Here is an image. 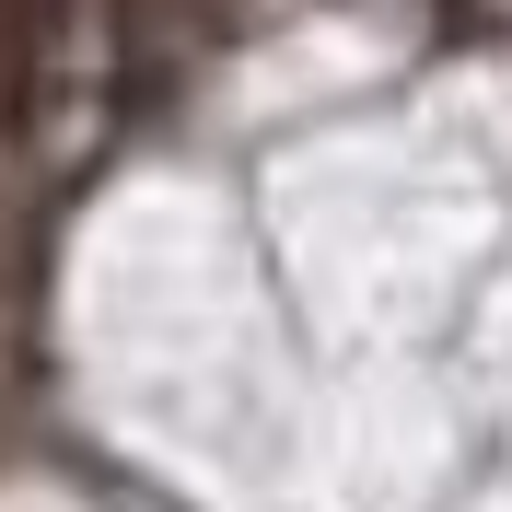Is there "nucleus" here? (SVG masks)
Segmentation results:
<instances>
[{
  "mask_svg": "<svg viewBox=\"0 0 512 512\" xmlns=\"http://www.w3.org/2000/svg\"><path fill=\"white\" fill-rule=\"evenodd\" d=\"M47 70H59L47 0H0V128L12 140H35V117H47Z\"/></svg>",
  "mask_w": 512,
  "mask_h": 512,
  "instance_id": "obj_1",
  "label": "nucleus"
}]
</instances>
